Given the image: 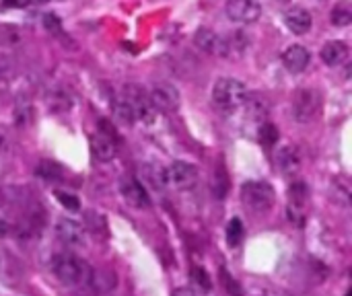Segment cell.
Wrapping results in <instances>:
<instances>
[{"label": "cell", "instance_id": "cell-9", "mask_svg": "<svg viewBox=\"0 0 352 296\" xmlns=\"http://www.w3.org/2000/svg\"><path fill=\"white\" fill-rule=\"evenodd\" d=\"M120 194H122L124 202L130 204L132 208H148L151 206L148 192L144 190V185L136 177H126L120 183Z\"/></svg>", "mask_w": 352, "mask_h": 296}, {"label": "cell", "instance_id": "cell-5", "mask_svg": "<svg viewBox=\"0 0 352 296\" xmlns=\"http://www.w3.org/2000/svg\"><path fill=\"white\" fill-rule=\"evenodd\" d=\"M122 97L132 107L136 122H142V124H148V126L157 122V109L153 107V103H151L148 95H144V91L128 84V87L122 89Z\"/></svg>", "mask_w": 352, "mask_h": 296}, {"label": "cell", "instance_id": "cell-13", "mask_svg": "<svg viewBox=\"0 0 352 296\" xmlns=\"http://www.w3.org/2000/svg\"><path fill=\"white\" fill-rule=\"evenodd\" d=\"M309 190L305 181H293L289 185V216L297 225H303V206L307 202Z\"/></svg>", "mask_w": 352, "mask_h": 296}, {"label": "cell", "instance_id": "cell-17", "mask_svg": "<svg viewBox=\"0 0 352 296\" xmlns=\"http://www.w3.org/2000/svg\"><path fill=\"white\" fill-rule=\"evenodd\" d=\"M118 144H120V142L111 140L109 136H105V134H101V132H95V134L91 136V152H93V157H95L99 163H109V161H113L116 155H118Z\"/></svg>", "mask_w": 352, "mask_h": 296}, {"label": "cell", "instance_id": "cell-24", "mask_svg": "<svg viewBox=\"0 0 352 296\" xmlns=\"http://www.w3.org/2000/svg\"><path fill=\"white\" fill-rule=\"evenodd\" d=\"M258 140L264 146H274L278 142V128L270 122H262L258 126Z\"/></svg>", "mask_w": 352, "mask_h": 296}, {"label": "cell", "instance_id": "cell-29", "mask_svg": "<svg viewBox=\"0 0 352 296\" xmlns=\"http://www.w3.org/2000/svg\"><path fill=\"white\" fill-rule=\"evenodd\" d=\"M221 276H223V284H225V288H227V293L231 296H243V291H241V286H239V282L229 274V270H221Z\"/></svg>", "mask_w": 352, "mask_h": 296}, {"label": "cell", "instance_id": "cell-15", "mask_svg": "<svg viewBox=\"0 0 352 296\" xmlns=\"http://www.w3.org/2000/svg\"><path fill=\"white\" fill-rule=\"evenodd\" d=\"M276 165L280 167V171L285 175H297L303 165L299 148L293 144H285V146L276 148Z\"/></svg>", "mask_w": 352, "mask_h": 296}, {"label": "cell", "instance_id": "cell-12", "mask_svg": "<svg viewBox=\"0 0 352 296\" xmlns=\"http://www.w3.org/2000/svg\"><path fill=\"white\" fill-rule=\"evenodd\" d=\"M56 237L68 247H80L85 243V229L72 218H60L56 223Z\"/></svg>", "mask_w": 352, "mask_h": 296}, {"label": "cell", "instance_id": "cell-10", "mask_svg": "<svg viewBox=\"0 0 352 296\" xmlns=\"http://www.w3.org/2000/svg\"><path fill=\"white\" fill-rule=\"evenodd\" d=\"M194 45L198 49H202L204 54H210V56H229L225 37H221L214 31L204 29V27L194 33Z\"/></svg>", "mask_w": 352, "mask_h": 296}, {"label": "cell", "instance_id": "cell-28", "mask_svg": "<svg viewBox=\"0 0 352 296\" xmlns=\"http://www.w3.org/2000/svg\"><path fill=\"white\" fill-rule=\"evenodd\" d=\"M85 220H87V229H89V233H93V235H103V233L107 231V223H105V218H103L101 214H97V212H87Z\"/></svg>", "mask_w": 352, "mask_h": 296}, {"label": "cell", "instance_id": "cell-36", "mask_svg": "<svg viewBox=\"0 0 352 296\" xmlns=\"http://www.w3.org/2000/svg\"><path fill=\"white\" fill-rule=\"evenodd\" d=\"M346 296H351V293H346Z\"/></svg>", "mask_w": 352, "mask_h": 296}, {"label": "cell", "instance_id": "cell-25", "mask_svg": "<svg viewBox=\"0 0 352 296\" xmlns=\"http://www.w3.org/2000/svg\"><path fill=\"white\" fill-rule=\"evenodd\" d=\"M243 235H245V231H243L241 218H237V216L231 218L229 225H227V243H229V247H237L243 241Z\"/></svg>", "mask_w": 352, "mask_h": 296}, {"label": "cell", "instance_id": "cell-21", "mask_svg": "<svg viewBox=\"0 0 352 296\" xmlns=\"http://www.w3.org/2000/svg\"><path fill=\"white\" fill-rule=\"evenodd\" d=\"M111 111H113L116 119L122 122V124H126V126H132L136 122L132 107L128 105V101L122 95H113V99H111Z\"/></svg>", "mask_w": 352, "mask_h": 296}, {"label": "cell", "instance_id": "cell-22", "mask_svg": "<svg viewBox=\"0 0 352 296\" xmlns=\"http://www.w3.org/2000/svg\"><path fill=\"white\" fill-rule=\"evenodd\" d=\"M225 41H227V52H229V56H231V54L241 56V54L248 49V45H250V37L245 35V31H235V33H231L229 37H225Z\"/></svg>", "mask_w": 352, "mask_h": 296}, {"label": "cell", "instance_id": "cell-1", "mask_svg": "<svg viewBox=\"0 0 352 296\" xmlns=\"http://www.w3.org/2000/svg\"><path fill=\"white\" fill-rule=\"evenodd\" d=\"M52 272L64 286H70V288L87 286L93 274L89 264L72 251L56 253L52 260Z\"/></svg>", "mask_w": 352, "mask_h": 296}, {"label": "cell", "instance_id": "cell-4", "mask_svg": "<svg viewBox=\"0 0 352 296\" xmlns=\"http://www.w3.org/2000/svg\"><path fill=\"white\" fill-rule=\"evenodd\" d=\"M322 109V95L316 89H299L293 99V115L299 124H309Z\"/></svg>", "mask_w": 352, "mask_h": 296}, {"label": "cell", "instance_id": "cell-11", "mask_svg": "<svg viewBox=\"0 0 352 296\" xmlns=\"http://www.w3.org/2000/svg\"><path fill=\"white\" fill-rule=\"evenodd\" d=\"M309 62H311V54H309V49H307L305 45H301V43L289 45V47L285 49V54H283V64H285V68H287L291 74H301V72H305L307 66H309Z\"/></svg>", "mask_w": 352, "mask_h": 296}, {"label": "cell", "instance_id": "cell-7", "mask_svg": "<svg viewBox=\"0 0 352 296\" xmlns=\"http://www.w3.org/2000/svg\"><path fill=\"white\" fill-rule=\"evenodd\" d=\"M167 183L177 190H192L198 183V169L188 161H173L167 169Z\"/></svg>", "mask_w": 352, "mask_h": 296}, {"label": "cell", "instance_id": "cell-27", "mask_svg": "<svg viewBox=\"0 0 352 296\" xmlns=\"http://www.w3.org/2000/svg\"><path fill=\"white\" fill-rule=\"evenodd\" d=\"M54 196H56V200L68 210V212H78L80 210V200L74 196V194H70V192H64V190H56L54 192Z\"/></svg>", "mask_w": 352, "mask_h": 296}, {"label": "cell", "instance_id": "cell-19", "mask_svg": "<svg viewBox=\"0 0 352 296\" xmlns=\"http://www.w3.org/2000/svg\"><path fill=\"white\" fill-rule=\"evenodd\" d=\"M35 177L45 181V183H62L64 181V169H62V165H58L54 161H41L35 167Z\"/></svg>", "mask_w": 352, "mask_h": 296}, {"label": "cell", "instance_id": "cell-16", "mask_svg": "<svg viewBox=\"0 0 352 296\" xmlns=\"http://www.w3.org/2000/svg\"><path fill=\"white\" fill-rule=\"evenodd\" d=\"M142 185H144V190L146 187H151V190H155V192H163L169 183H167V171H165V167H161V165H153V163H146V165H142V169H140V175L136 177Z\"/></svg>", "mask_w": 352, "mask_h": 296}, {"label": "cell", "instance_id": "cell-32", "mask_svg": "<svg viewBox=\"0 0 352 296\" xmlns=\"http://www.w3.org/2000/svg\"><path fill=\"white\" fill-rule=\"evenodd\" d=\"M43 27H45L47 31L56 33V31L60 29V19H58L54 12H47V14L43 16Z\"/></svg>", "mask_w": 352, "mask_h": 296}, {"label": "cell", "instance_id": "cell-20", "mask_svg": "<svg viewBox=\"0 0 352 296\" xmlns=\"http://www.w3.org/2000/svg\"><path fill=\"white\" fill-rule=\"evenodd\" d=\"M47 107L54 113H68L72 107V97L64 89H54L47 93Z\"/></svg>", "mask_w": 352, "mask_h": 296}, {"label": "cell", "instance_id": "cell-2", "mask_svg": "<svg viewBox=\"0 0 352 296\" xmlns=\"http://www.w3.org/2000/svg\"><path fill=\"white\" fill-rule=\"evenodd\" d=\"M250 99V91L248 87L231 76H223L214 82L212 87V103L221 109V111H237L241 109Z\"/></svg>", "mask_w": 352, "mask_h": 296}, {"label": "cell", "instance_id": "cell-3", "mask_svg": "<svg viewBox=\"0 0 352 296\" xmlns=\"http://www.w3.org/2000/svg\"><path fill=\"white\" fill-rule=\"evenodd\" d=\"M274 187L268 181L254 179L241 185V202L254 212H266L274 206Z\"/></svg>", "mask_w": 352, "mask_h": 296}, {"label": "cell", "instance_id": "cell-31", "mask_svg": "<svg viewBox=\"0 0 352 296\" xmlns=\"http://www.w3.org/2000/svg\"><path fill=\"white\" fill-rule=\"evenodd\" d=\"M254 296H291L287 291H283V288H278V286H262V288H258L256 291V295Z\"/></svg>", "mask_w": 352, "mask_h": 296}, {"label": "cell", "instance_id": "cell-23", "mask_svg": "<svg viewBox=\"0 0 352 296\" xmlns=\"http://www.w3.org/2000/svg\"><path fill=\"white\" fill-rule=\"evenodd\" d=\"M212 192L217 196V200H225V196L229 194V177L223 165H219L214 169V177H212Z\"/></svg>", "mask_w": 352, "mask_h": 296}, {"label": "cell", "instance_id": "cell-14", "mask_svg": "<svg viewBox=\"0 0 352 296\" xmlns=\"http://www.w3.org/2000/svg\"><path fill=\"white\" fill-rule=\"evenodd\" d=\"M285 25L291 29V33L295 35H305L311 31V25H314V16L307 8L303 6H291L287 8L285 12Z\"/></svg>", "mask_w": 352, "mask_h": 296}, {"label": "cell", "instance_id": "cell-34", "mask_svg": "<svg viewBox=\"0 0 352 296\" xmlns=\"http://www.w3.org/2000/svg\"><path fill=\"white\" fill-rule=\"evenodd\" d=\"M171 296H196V293L192 288H188V286H182V288H175Z\"/></svg>", "mask_w": 352, "mask_h": 296}, {"label": "cell", "instance_id": "cell-26", "mask_svg": "<svg viewBox=\"0 0 352 296\" xmlns=\"http://www.w3.org/2000/svg\"><path fill=\"white\" fill-rule=\"evenodd\" d=\"M330 21L334 27H349L352 23V8L351 4H338L332 8Z\"/></svg>", "mask_w": 352, "mask_h": 296}, {"label": "cell", "instance_id": "cell-35", "mask_svg": "<svg viewBox=\"0 0 352 296\" xmlns=\"http://www.w3.org/2000/svg\"><path fill=\"white\" fill-rule=\"evenodd\" d=\"M8 233H10V225H8L6 220H2V218H0V239L8 237Z\"/></svg>", "mask_w": 352, "mask_h": 296}, {"label": "cell", "instance_id": "cell-33", "mask_svg": "<svg viewBox=\"0 0 352 296\" xmlns=\"http://www.w3.org/2000/svg\"><path fill=\"white\" fill-rule=\"evenodd\" d=\"M8 150V134L0 128V155Z\"/></svg>", "mask_w": 352, "mask_h": 296}, {"label": "cell", "instance_id": "cell-18", "mask_svg": "<svg viewBox=\"0 0 352 296\" xmlns=\"http://www.w3.org/2000/svg\"><path fill=\"white\" fill-rule=\"evenodd\" d=\"M349 56H351L349 43H344L340 39H332V41L324 43V47H322V60L330 68H338V66L346 64Z\"/></svg>", "mask_w": 352, "mask_h": 296}, {"label": "cell", "instance_id": "cell-8", "mask_svg": "<svg viewBox=\"0 0 352 296\" xmlns=\"http://www.w3.org/2000/svg\"><path fill=\"white\" fill-rule=\"evenodd\" d=\"M225 12L233 23L250 25L262 16V6L252 0H229L225 6Z\"/></svg>", "mask_w": 352, "mask_h": 296}, {"label": "cell", "instance_id": "cell-30", "mask_svg": "<svg viewBox=\"0 0 352 296\" xmlns=\"http://www.w3.org/2000/svg\"><path fill=\"white\" fill-rule=\"evenodd\" d=\"M192 278H194V282L202 288V291H210L212 288V282H210V278H208V274L202 270V268H194L192 270Z\"/></svg>", "mask_w": 352, "mask_h": 296}, {"label": "cell", "instance_id": "cell-6", "mask_svg": "<svg viewBox=\"0 0 352 296\" xmlns=\"http://www.w3.org/2000/svg\"><path fill=\"white\" fill-rule=\"evenodd\" d=\"M148 99H151L153 107L157 109V113L159 111L171 113V111H175L179 107L182 95H179V91H177L175 84H171V82H159V84H155L151 89Z\"/></svg>", "mask_w": 352, "mask_h": 296}]
</instances>
